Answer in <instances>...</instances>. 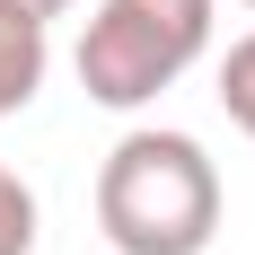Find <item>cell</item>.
<instances>
[{
  "label": "cell",
  "instance_id": "cell-5",
  "mask_svg": "<svg viewBox=\"0 0 255 255\" xmlns=\"http://www.w3.org/2000/svg\"><path fill=\"white\" fill-rule=\"evenodd\" d=\"M0 255H35V194L9 158H0Z\"/></svg>",
  "mask_w": 255,
  "mask_h": 255
},
{
  "label": "cell",
  "instance_id": "cell-7",
  "mask_svg": "<svg viewBox=\"0 0 255 255\" xmlns=\"http://www.w3.org/2000/svg\"><path fill=\"white\" fill-rule=\"evenodd\" d=\"M247 9H255V0H247Z\"/></svg>",
  "mask_w": 255,
  "mask_h": 255
},
{
  "label": "cell",
  "instance_id": "cell-2",
  "mask_svg": "<svg viewBox=\"0 0 255 255\" xmlns=\"http://www.w3.org/2000/svg\"><path fill=\"white\" fill-rule=\"evenodd\" d=\"M211 53V0H97L79 35V88L115 115L167 97Z\"/></svg>",
  "mask_w": 255,
  "mask_h": 255
},
{
  "label": "cell",
  "instance_id": "cell-1",
  "mask_svg": "<svg viewBox=\"0 0 255 255\" xmlns=\"http://www.w3.org/2000/svg\"><path fill=\"white\" fill-rule=\"evenodd\" d=\"M97 229L115 255H203L220 238V167L194 132H124L97 167Z\"/></svg>",
  "mask_w": 255,
  "mask_h": 255
},
{
  "label": "cell",
  "instance_id": "cell-4",
  "mask_svg": "<svg viewBox=\"0 0 255 255\" xmlns=\"http://www.w3.org/2000/svg\"><path fill=\"white\" fill-rule=\"evenodd\" d=\"M220 106H229V124L255 141V35H238L220 53Z\"/></svg>",
  "mask_w": 255,
  "mask_h": 255
},
{
  "label": "cell",
  "instance_id": "cell-6",
  "mask_svg": "<svg viewBox=\"0 0 255 255\" xmlns=\"http://www.w3.org/2000/svg\"><path fill=\"white\" fill-rule=\"evenodd\" d=\"M26 9H35V18H44V26H53V18H62V9H71V0H26Z\"/></svg>",
  "mask_w": 255,
  "mask_h": 255
},
{
  "label": "cell",
  "instance_id": "cell-3",
  "mask_svg": "<svg viewBox=\"0 0 255 255\" xmlns=\"http://www.w3.org/2000/svg\"><path fill=\"white\" fill-rule=\"evenodd\" d=\"M44 18L26 9V0H0V115H18V106H35V88H44Z\"/></svg>",
  "mask_w": 255,
  "mask_h": 255
}]
</instances>
